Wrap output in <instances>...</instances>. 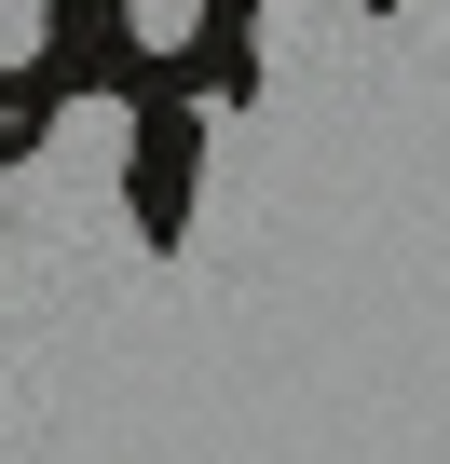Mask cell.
<instances>
[{
    "mask_svg": "<svg viewBox=\"0 0 450 464\" xmlns=\"http://www.w3.org/2000/svg\"><path fill=\"white\" fill-rule=\"evenodd\" d=\"M123 28H137V42H150V55H177V42H191V28H205V0H123Z\"/></svg>",
    "mask_w": 450,
    "mask_h": 464,
    "instance_id": "6da1fadb",
    "label": "cell"
},
{
    "mask_svg": "<svg viewBox=\"0 0 450 464\" xmlns=\"http://www.w3.org/2000/svg\"><path fill=\"white\" fill-rule=\"evenodd\" d=\"M42 42H55L42 0H0V69H42Z\"/></svg>",
    "mask_w": 450,
    "mask_h": 464,
    "instance_id": "7a4b0ae2",
    "label": "cell"
}]
</instances>
